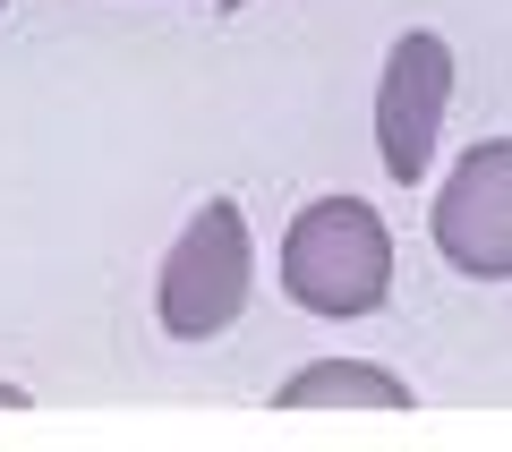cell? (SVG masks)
Instances as JSON below:
<instances>
[{
  "instance_id": "1",
  "label": "cell",
  "mask_w": 512,
  "mask_h": 452,
  "mask_svg": "<svg viewBox=\"0 0 512 452\" xmlns=\"http://www.w3.org/2000/svg\"><path fill=\"white\" fill-rule=\"evenodd\" d=\"M282 290H291L308 316L350 325V316H376L384 290H393V231L367 197H316L291 214L282 231Z\"/></svg>"
},
{
  "instance_id": "2",
  "label": "cell",
  "mask_w": 512,
  "mask_h": 452,
  "mask_svg": "<svg viewBox=\"0 0 512 452\" xmlns=\"http://www.w3.org/2000/svg\"><path fill=\"white\" fill-rule=\"evenodd\" d=\"M248 282H256V248H248V214L231 197H205L188 214V231L171 239L163 282H154V316L171 342H214L248 316Z\"/></svg>"
},
{
  "instance_id": "3",
  "label": "cell",
  "mask_w": 512,
  "mask_h": 452,
  "mask_svg": "<svg viewBox=\"0 0 512 452\" xmlns=\"http://www.w3.org/2000/svg\"><path fill=\"white\" fill-rule=\"evenodd\" d=\"M444 111H453V43L436 26H410V35H393L384 77H376V163H384L393 188L427 180Z\"/></svg>"
},
{
  "instance_id": "4",
  "label": "cell",
  "mask_w": 512,
  "mask_h": 452,
  "mask_svg": "<svg viewBox=\"0 0 512 452\" xmlns=\"http://www.w3.org/2000/svg\"><path fill=\"white\" fill-rule=\"evenodd\" d=\"M436 256L461 282H512V137H487L436 188Z\"/></svg>"
},
{
  "instance_id": "5",
  "label": "cell",
  "mask_w": 512,
  "mask_h": 452,
  "mask_svg": "<svg viewBox=\"0 0 512 452\" xmlns=\"http://www.w3.org/2000/svg\"><path fill=\"white\" fill-rule=\"evenodd\" d=\"M410 384L376 359H316L274 384V410H410Z\"/></svg>"
},
{
  "instance_id": "6",
  "label": "cell",
  "mask_w": 512,
  "mask_h": 452,
  "mask_svg": "<svg viewBox=\"0 0 512 452\" xmlns=\"http://www.w3.org/2000/svg\"><path fill=\"white\" fill-rule=\"evenodd\" d=\"M26 401H35L26 384H0V410H26Z\"/></svg>"
},
{
  "instance_id": "7",
  "label": "cell",
  "mask_w": 512,
  "mask_h": 452,
  "mask_svg": "<svg viewBox=\"0 0 512 452\" xmlns=\"http://www.w3.org/2000/svg\"><path fill=\"white\" fill-rule=\"evenodd\" d=\"M222 9H248V0H222Z\"/></svg>"
},
{
  "instance_id": "8",
  "label": "cell",
  "mask_w": 512,
  "mask_h": 452,
  "mask_svg": "<svg viewBox=\"0 0 512 452\" xmlns=\"http://www.w3.org/2000/svg\"><path fill=\"white\" fill-rule=\"evenodd\" d=\"M0 9H9V0H0Z\"/></svg>"
}]
</instances>
